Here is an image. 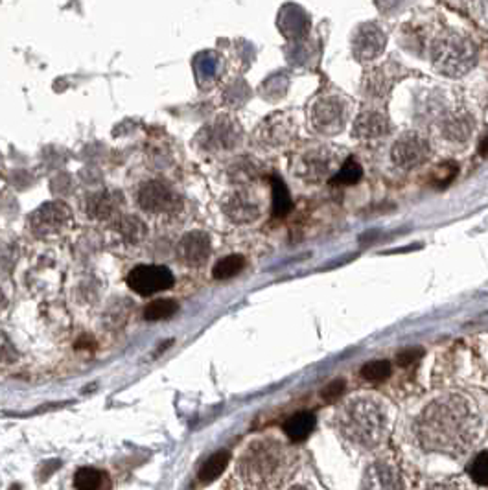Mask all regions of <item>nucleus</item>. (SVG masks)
I'll return each mask as SVG.
<instances>
[{"mask_svg": "<svg viewBox=\"0 0 488 490\" xmlns=\"http://www.w3.org/2000/svg\"><path fill=\"white\" fill-rule=\"evenodd\" d=\"M481 418L470 400L446 395L425 405L415 423V435L425 452L461 457L477 442Z\"/></svg>", "mask_w": 488, "mask_h": 490, "instance_id": "f257e3e1", "label": "nucleus"}, {"mask_svg": "<svg viewBox=\"0 0 488 490\" xmlns=\"http://www.w3.org/2000/svg\"><path fill=\"white\" fill-rule=\"evenodd\" d=\"M335 426L348 442L372 450L380 446L389 433V415L378 398L356 396L337 411Z\"/></svg>", "mask_w": 488, "mask_h": 490, "instance_id": "f03ea898", "label": "nucleus"}, {"mask_svg": "<svg viewBox=\"0 0 488 490\" xmlns=\"http://www.w3.org/2000/svg\"><path fill=\"white\" fill-rule=\"evenodd\" d=\"M240 468L251 485L276 486L293 470V454L278 440H256L245 452Z\"/></svg>", "mask_w": 488, "mask_h": 490, "instance_id": "7ed1b4c3", "label": "nucleus"}, {"mask_svg": "<svg viewBox=\"0 0 488 490\" xmlns=\"http://www.w3.org/2000/svg\"><path fill=\"white\" fill-rule=\"evenodd\" d=\"M431 61L440 74L450 77L465 76L477 61L474 43L459 33H444L431 46Z\"/></svg>", "mask_w": 488, "mask_h": 490, "instance_id": "20e7f679", "label": "nucleus"}, {"mask_svg": "<svg viewBox=\"0 0 488 490\" xmlns=\"http://www.w3.org/2000/svg\"><path fill=\"white\" fill-rule=\"evenodd\" d=\"M350 114V105L341 94L317 96L310 109V122L321 135H337L345 129Z\"/></svg>", "mask_w": 488, "mask_h": 490, "instance_id": "39448f33", "label": "nucleus"}, {"mask_svg": "<svg viewBox=\"0 0 488 490\" xmlns=\"http://www.w3.org/2000/svg\"><path fill=\"white\" fill-rule=\"evenodd\" d=\"M337 163V153L328 146H310L308 150L297 155L293 172L297 178L306 183H321L330 179L332 170Z\"/></svg>", "mask_w": 488, "mask_h": 490, "instance_id": "423d86ee", "label": "nucleus"}, {"mask_svg": "<svg viewBox=\"0 0 488 490\" xmlns=\"http://www.w3.org/2000/svg\"><path fill=\"white\" fill-rule=\"evenodd\" d=\"M431 144L424 135L416 131L403 133L391 150V159L400 170L421 168L431 157Z\"/></svg>", "mask_w": 488, "mask_h": 490, "instance_id": "0eeeda50", "label": "nucleus"}, {"mask_svg": "<svg viewBox=\"0 0 488 490\" xmlns=\"http://www.w3.org/2000/svg\"><path fill=\"white\" fill-rule=\"evenodd\" d=\"M127 286L139 295H153L173 286V275L164 266H139L129 273Z\"/></svg>", "mask_w": 488, "mask_h": 490, "instance_id": "6e6552de", "label": "nucleus"}, {"mask_svg": "<svg viewBox=\"0 0 488 490\" xmlns=\"http://www.w3.org/2000/svg\"><path fill=\"white\" fill-rule=\"evenodd\" d=\"M389 116L381 109H376V107L363 109L362 113L357 114L352 129V135L356 136V138H362V141H376V138H381V136L389 135Z\"/></svg>", "mask_w": 488, "mask_h": 490, "instance_id": "1a4fd4ad", "label": "nucleus"}, {"mask_svg": "<svg viewBox=\"0 0 488 490\" xmlns=\"http://www.w3.org/2000/svg\"><path fill=\"white\" fill-rule=\"evenodd\" d=\"M141 205L142 209L151 212H168L177 209L179 197L164 183H149L141 192Z\"/></svg>", "mask_w": 488, "mask_h": 490, "instance_id": "9d476101", "label": "nucleus"}, {"mask_svg": "<svg viewBox=\"0 0 488 490\" xmlns=\"http://www.w3.org/2000/svg\"><path fill=\"white\" fill-rule=\"evenodd\" d=\"M385 36L374 24H363L354 39V55L362 61H371L384 52Z\"/></svg>", "mask_w": 488, "mask_h": 490, "instance_id": "9b49d317", "label": "nucleus"}, {"mask_svg": "<svg viewBox=\"0 0 488 490\" xmlns=\"http://www.w3.org/2000/svg\"><path fill=\"white\" fill-rule=\"evenodd\" d=\"M210 254V238L205 232H190L179 244V258L186 266H201Z\"/></svg>", "mask_w": 488, "mask_h": 490, "instance_id": "f8f14e48", "label": "nucleus"}, {"mask_svg": "<svg viewBox=\"0 0 488 490\" xmlns=\"http://www.w3.org/2000/svg\"><path fill=\"white\" fill-rule=\"evenodd\" d=\"M475 120L468 111H453L443 120V136L448 138L450 142H455V144H461L466 142L474 133Z\"/></svg>", "mask_w": 488, "mask_h": 490, "instance_id": "ddd939ff", "label": "nucleus"}, {"mask_svg": "<svg viewBox=\"0 0 488 490\" xmlns=\"http://www.w3.org/2000/svg\"><path fill=\"white\" fill-rule=\"evenodd\" d=\"M402 477L391 463H374L365 474V486L369 489H400Z\"/></svg>", "mask_w": 488, "mask_h": 490, "instance_id": "4468645a", "label": "nucleus"}, {"mask_svg": "<svg viewBox=\"0 0 488 490\" xmlns=\"http://www.w3.org/2000/svg\"><path fill=\"white\" fill-rule=\"evenodd\" d=\"M394 74L387 68V65H381L380 68H374L372 72L367 74L365 77V92L371 98H385L389 94L391 87L394 85Z\"/></svg>", "mask_w": 488, "mask_h": 490, "instance_id": "2eb2a0df", "label": "nucleus"}, {"mask_svg": "<svg viewBox=\"0 0 488 490\" xmlns=\"http://www.w3.org/2000/svg\"><path fill=\"white\" fill-rule=\"evenodd\" d=\"M315 415L310 413V411H300V413H295L293 417L286 420L284 433L293 442H300V440H306L310 437V433L315 428Z\"/></svg>", "mask_w": 488, "mask_h": 490, "instance_id": "dca6fc26", "label": "nucleus"}, {"mask_svg": "<svg viewBox=\"0 0 488 490\" xmlns=\"http://www.w3.org/2000/svg\"><path fill=\"white\" fill-rule=\"evenodd\" d=\"M68 218V210L63 205H46L33 216V227L41 232L55 231L59 225H63Z\"/></svg>", "mask_w": 488, "mask_h": 490, "instance_id": "f3484780", "label": "nucleus"}, {"mask_svg": "<svg viewBox=\"0 0 488 490\" xmlns=\"http://www.w3.org/2000/svg\"><path fill=\"white\" fill-rule=\"evenodd\" d=\"M74 486L80 490H99V489H109L111 483H109V476L98 468L83 467L80 468L74 476Z\"/></svg>", "mask_w": 488, "mask_h": 490, "instance_id": "a211bd4d", "label": "nucleus"}, {"mask_svg": "<svg viewBox=\"0 0 488 490\" xmlns=\"http://www.w3.org/2000/svg\"><path fill=\"white\" fill-rule=\"evenodd\" d=\"M229 461H231V454L229 452H217V454L210 455L203 463L201 470H199V481L212 483L214 479H217V477L225 472Z\"/></svg>", "mask_w": 488, "mask_h": 490, "instance_id": "6ab92c4d", "label": "nucleus"}, {"mask_svg": "<svg viewBox=\"0 0 488 490\" xmlns=\"http://www.w3.org/2000/svg\"><path fill=\"white\" fill-rule=\"evenodd\" d=\"M227 212L236 222H251V219H254L258 216L256 205L251 200H247V197H240V195H236V197H232L229 201Z\"/></svg>", "mask_w": 488, "mask_h": 490, "instance_id": "aec40b11", "label": "nucleus"}, {"mask_svg": "<svg viewBox=\"0 0 488 490\" xmlns=\"http://www.w3.org/2000/svg\"><path fill=\"white\" fill-rule=\"evenodd\" d=\"M244 266L245 258L242 254H231V256H225V258H222L214 266L212 275L217 281H225V278H231L234 277V275H238V273L244 269Z\"/></svg>", "mask_w": 488, "mask_h": 490, "instance_id": "412c9836", "label": "nucleus"}, {"mask_svg": "<svg viewBox=\"0 0 488 490\" xmlns=\"http://www.w3.org/2000/svg\"><path fill=\"white\" fill-rule=\"evenodd\" d=\"M179 310L173 299H157L149 303L144 308V317L148 321H161V319H170L173 313Z\"/></svg>", "mask_w": 488, "mask_h": 490, "instance_id": "4be33fe9", "label": "nucleus"}, {"mask_svg": "<svg viewBox=\"0 0 488 490\" xmlns=\"http://www.w3.org/2000/svg\"><path fill=\"white\" fill-rule=\"evenodd\" d=\"M291 210V195L281 179H273V214L284 216Z\"/></svg>", "mask_w": 488, "mask_h": 490, "instance_id": "5701e85b", "label": "nucleus"}, {"mask_svg": "<svg viewBox=\"0 0 488 490\" xmlns=\"http://www.w3.org/2000/svg\"><path fill=\"white\" fill-rule=\"evenodd\" d=\"M359 179H362V166H359L352 157H348L343 163V166L337 170V173H335L334 178H330V181L334 183V185H354V183H357Z\"/></svg>", "mask_w": 488, "mask_h": 490, "instance_id": "b1692460", "label": "nucleus"}, {"mask_svg": "<svg viewBox=\"0 0 488 490\" xmlns=\"http://www.w3.org/2000/svg\"><path fill=\"white\" fill-rule=\"evenodd\" d=\"M468 474L477 485H488V452H481L468 464Z\"/></svg>", "mask_w": 488, "mask_h": 490, "instance_id": "393cba45", "label": "nucleus"}, {"mask_svg": "<svg viewBox=\"0 0 488 490\" xmlns=\"http://www.w3.org/2000/svg\"><path fill=\"white\" fill-rule=\"evenodd\" d=\"M391 374V364L385 361V359H378V361H369L367 365H363L362 376L365 380L371 381H380Z\"/></svg>", "mask_w": 488, "mask_h": 490, "instance_id": "a878e982", "label": "nucleus"}, {"mask_svg": "<svg viewBox=\"0 0 488 490\" xmlns=\"http://www.w3.org/2000/svg\"><path fill=\"white\" fill-rule=\"evenodd\" d=\"M343 389H345V381L335 380V381H332L330 386H326L325 389H322V396H325L326 400H335L341 395V393H343Z\"/></svg>", "mask_w": 488, "mask_h": 490, "instance_id": "bb28decb", "label": "nucleus"}, {"mask_svg": "<svg viewBox=\"0 0 488 490\" xmlns=\"http://www.w3.org/2000/svg\"><path fill=\"white\" fill-rule=\"evenodd\" d=\"M421 356H422V350H416V349L403 350L402 354H398V364L409 365V364H413V361H416Z\"/></svg>", "mask_w": 488, "mask_h": 490, "instance_id": "cd10ccee", "label": "nucleus"}, {"mask_svg": "<svg viewBox=\"0 0 488 490\" xmlns=\"http://www.w3.org/2000/svg\"><path fill=\"white\" fill-rule=\"evenodd\" d=\"M479 153H481V155H484V157H488V136H484L483 141H481Z\"/></svg>", "mask_w": 488, "mask_h": 490, "instance_id": "c85d7f7f", "label": "nucleus"}, {"mask_svg": "<svg viewBox=\"0 0 488 490\" xmlns=\"http://www.w3.org/2000/svg\"><path fill=\"white\" fill-rule=\"evenodd\" d=\"M4 303H6V299H4V295H2V291H0V310L4 308Z\"/></svg>", "mask_w": 488, "mask_h": 490, "instance_id": "c756f323", "label": "nucleus"}]
</instances>
